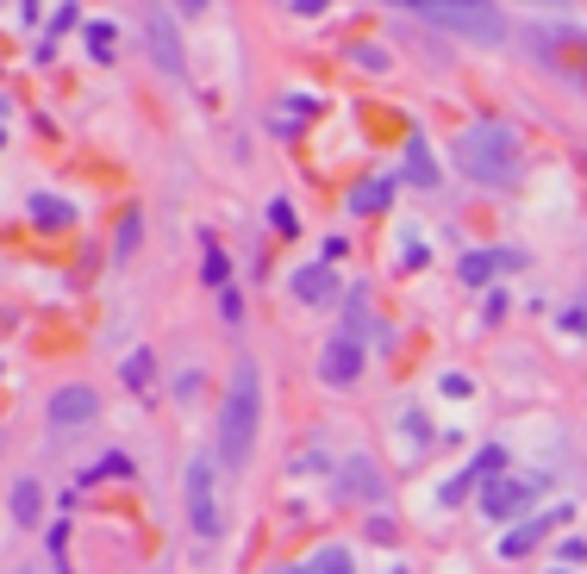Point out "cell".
<instances>
[{
    "instance_id": "4fadbf2b",
    "label": "cell",
    "mask_w": 587,
    "mask_h": 574,
    "mask_svg": "<svg viewBox=\"0 0 587 574\" xmlns=\"http://www.w3.org/2000/svg\"><path fill=\"white\" fill-rule=\"evenodd\" d=\"M537 537H544V519H532V524H519V531H512L507 544H500V556H525V549H532Z\"/></svg>"
},
{
    "instance_id": "2e32d148",
    "label": "cell",
    "mask_w": 587,
    "mask_h": 574,
    "mask_svg": "<svg viewBox=\"0 0 587 574\" xmlns=\"http://www.w3.org/2000/svg\"><path fill=\"white\" fill-rule=\"evenodd\" d=\"M31 213H38V225H63V219H69V206H63V200H51V194L31 200Z\"/></svg>"
},
{
    "instance_id": "52a82bcc",
    "label": "cell",
    "mask_w": 587,
    "mask_h": 574,
    "mask_svg": "<svg viewBox=\"0 0 587 574\" xmlns=\"http://www.w3.org/2000/svg\"><path fill=\"white\" fill-rule=\"evenodd\" d=\"M94 412H101V406H94L88 387H63V394L51 399V424H56V431H76V424H88Z\"/></svg>"
},
{
    "instance_id": "6da1fadb",
    "label": "cell",
    "mask_w": 587,
    "mask_h": 574,
    "mask_svg": "<svg viewBox=\"0 0 587 574\" xmlns=\"http://www.w3.org/2000/svg\"><path fill=\"white\" fill-rule=\"evenodd\" d=\"M256 424H263V381H256V362L244 356V362L231 369V394H226V406H219V456H226L231 469L251 462Z\"/></svg>"
},
{
    "instance_id": "8fae6325",
    "label": "cell",
    "mask_w": 587,
    "mask_h": 574,
    "mask_svg": "<svg viewBox=\"0 0 587 574\" xmlns=\"http://www.w3.org/2000/svg\"><path fill=\"white\" fill-rule=\"evenodd\" d=\"M38 499H44V494H38L31 481H13V519L31 524V519H38Z\"/></svg>"
},
{
    "instance_id": "e0dca14e",
    "label": "cell",
    "mask_w": 587,
    "mask_h": 574,
    "mask_svg": "<svg viewBox=\"0 0 587 574\" xmlns=\"http://www.w3.org/2000/svg\"><path fill=\"white\" fill-rule=\"evenodd\" d=\"M138 238H144V219H138V213H126V219H119V256H131V250H138Z\"/></svg>"
},
{
    "instance_id": "44dd1931",
    "label": "cell",
    "mask_w": 587,
    "mask_h": 574,
    "mask_svg": "<svg viewBox=\"0 0 587 574\" xmlns=\"http://www.w3.org/2000/svg\"><path fill=\"white\" fill-rule=\"evenodd\" d=\"M88 38H94V56H113V25H94Z\"/></svg>"
},
{
    "instance_id": "ffe728a7",
    "label": "cell",
    "mask_w": 587,
    "mask_h": 574,
    "mask_svg": "<svg viewBox=\"0 0 587 574\" xmlns=\"http://www.w3.org/2000/svg\"><path fill=\"white\" fill-rule=\"evenodd\" d=\"M126 469H131L126 456H106V462H94V469L81 474V481H101V474H126Z\"/></svg>"
},
{
    "instance_id": "ba28073f",
    "label": "cell",
    "mask_w": 587,
    "mask_h": 574,
    "mask_svg": "<svg viewBox=\"0 0 587 574\" xmlns=\"http://www.w3.org/2000/svg\"><path fill=\"white\" fill-rule=\"evenodd\" d=\"M294 299H307V306H326V299L337 294V281H332V263H312V269H294Z\"/></svg>"
},
{
    "instance_id": "9a60e30c",
    "label": "cell",
    "mask_w": 587,
    "mask_h": 574,
    "mask_svg": "<svg viewBox=\"0 0 587 574\" xmlns=\"http://www.w3.org/2000/svg\"><path fill=\"white\" fill-rule=\"evenodd\" d=\"M307 574H350V549H319Z\"/></svg>"
},
{
    "instance_id": "9c48e42d",
    "label": "cell",
    "mask_w": 587,
    "mask_h": 574,
    "mask_svg": "<svg viewBox=\"0 0 587 574\" xmlns=\"http://www.w3.org/2000/svg\"><path fill=\"white\" fill-rule=\"evenodd\" d=\"M151 38H156V63L176 75L181 69V50H176V38H169V13H151Z\"/></svg>"
},
{
    "instance_id": "5b68a950",
    "label": "cell",
    "mask_w": 587,
    "mask_h": 574,
    "mask_svg": "<svg viewBox=\"0 0 587 574\" xmlns=\"http://www.w3.org/2000/svg\"><path fill=\"white\" fill-rule=\"evenodd\" d=\"M319 374L332 381V387H350L362 374V349H357V337H332V344L319 349Z\"/></svg>"
},
{
    "instance_id": "d6986e66",
    "label": "cell",
    "mask_w": 587,
    "mask_h": 574,
    "mask_svg": "<svg viewBox=\"0 0 587 574\" xmlns=\"http://www.w3.org/2000/svg\"><path fill=\"white\" fill-rule=\"evenodd\" d=\"M144 381H151V356L138 349V356H131V362H126V387H144Z\"/></svg>"
},
{
    "instance_id": "30bf717a",
    "label": "cell",
    "mask_w": 587,
    "mask_h": 574,
    "mask_svg": "<svg viewBox=\"0 0 587 574\" xmlns=\"http://www.w3.org/2000/svg\"><path fill=\"white\" fill-rule=\"evenodd\" d=\"M407 175L419 181V188H432V181H437L432 156H425V138H412V144H407Z\"/></svg>"
},
{
    "instance_id": "7c38bea8",
    "label": "cell",
    "mask_w": 587,
    "mask_h": 574,
    "mask_svg": "<svg viewBox=\"0 0 587 574\" xmlns=\"http://www.w3.org/2000/svg\"><path fill=\"white\" fill-rule=\"evenodd\" d=\"M350 206H357V213H375V206H387V181H357V188H350Z\"/></svg>"
},
{
    "instance_id": "7402d4cb",
    "label": "cell",
    "mask_w": 587,
    "mask_h": 574,
    "mask_svg": "<svg viewBox=\"0 0 587 574\" xmlns=\"http://www.w3.org/2000/svg\"><path fill=\"white\" fill-rule=\"evenodd\" d=\"M562 324H569V331H587V306H569V312H562Z\"/></svg>"
},
{
    "instance_id": "7a4b0ae2",
    "label": "cell",
    "mask_w": 587,
    "mask_h": 574,
    "mask_svg": "<svg viewBox=\"0 0 587 574\" xmlns=\"http://www.w3.org/2000/svg\"><path fill=\"white\" fill-rule=\"evenodd\" d=\"M457 169L469 175V181H482V188H507L512 175H519V138L494 119L469 125L457 138Z\"/></svg>"
},
{
    "instance_id": "3957f363",
    "label": "cell",
    "mask_w": 587,
    "mask_h": 574,
    "mask_svg": "<svg viewBox=\"0 0 587 574\" xmlns=\"http://www.w3.org/2000/svg\"><path fill=\"white\" fill-rule=\"evenodd\" d=\"M419 20L444 25V31H462V38H482V44H494L507 31V20L494 7H482V0H469V7H457V0H419Z\"/></svg>"
},
{
    "instance_id": "8992f818",
    "label": "cell",
    "mask_w": 587,
    "mask_h": 574,
    "mask_svg": "<svg viewBox=\"0 0 587 574\" xmlns=\"http://www.w3.org/2000/svg\"><path fill=\"white\" fill-rule=\"evenodd\" d=\"M532 481H494V487H482V512L487 519H512V512H525L532 506Z\"/></svg>"
},
{
    "instance_id": "277c9868",
    "label": "cell",
    "mask_w": 587,
    "mask_h": 574,
    "mask_svg": "<svg viewBox=\"0 0 587 574\" xmlns=\"http://www.w3.org/2000/svg\"><path fill=\"white\" fill-rule=\"evenodd\" d=\"M213 456H194L188 474H181V487H188V524L201 531V537H219L226 531V512H219V481H213Z\"/></svg>"
},
{
    "instance_id": "ac0fdd59",
    "label": "cell",
    "mask_w": 587,
    "mask_h": 574,
    "mask_svg": "<svg viewBox=\"0 0 587 574\" xmlns=\"http://www.w3.org/2000/svg\"><path fill=\"white\" fill-rule=\"evenodd\" d=\"M269 225H276L281 238H294V231H301V219H294V206H288V200H276V206H269Z\"/></svg>"
},
{
    "instance_id": "5bb4252c",
    "label": "cell",
    "mask_w": 587,
    "mask_h": 574,
    "mask_svg": "<svg viewBox=\"0 0 587 574\" xmlns=\"http://www.w3.org/2000/svg\"><path fill=\"white\" fill-rule=\"evenodd\" d=\"M500 269V250H482V256H462V281H487Z\"/></svg>"
}]
</instances>
